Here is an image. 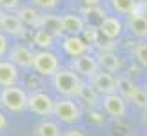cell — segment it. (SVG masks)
Instances as JSON below:
<instances>
[{
  "label": "cell",
  "instance_id": "1",
  "mask_svg": "<svg viewBox=\"0 0 147 136\" xmlns=\"http://www.w3.org/2000/svg\"><path fill=\"white\" fill-rule=\"evenodd\" d=\"M53 87L58 94L65 96V98H78L82 93L86 82L82 76L75 73L73 69H58L53 76Z\"/></svg>",
  "mask_w": 147,
  "mask_h": 136
},
{
  "label": "cell",
  "instance_id": "2",
  "mask_svg": "<svg viewBox=\"0 0 147 136\" xmlns=\"http://www.w3.org/2000/svg\"><path fill=\"white\" fill-rule=\"evenodd\" d=\"M27 96L29 94L18 86L4 87L0 91V104L13 112H20V111L27 109Z\"/></svg>",
  "mask_w": 147,
  "mask_h": 136
},
{
  "label": "cell",
  "instance_id": "3",
  "mask_svg": "<svg viewBox=\"0 0 147 136\" xmlns=\"http://www.w3.org/2000/svg\"><path fill=\"white\" fill-rule=\"evenodd\" d=\"M53 116L62 123H76L82 118V109L75 102V98H65L64 96L62 100L55 102Z\"/></svg>",
  "mask_w": 147,
  "mask_h": 136
},
{
  "label": "cell",
  "instance_id": "4",
  "mask_svg": "<svg viewBox=\"0 0 147 136\" xmlns=\"http://www.w3.org/2000/svg\"><path fill=\"white\" fill-rule=\"evenodd\" d=\"M33 69L40 76H53L60 69V60L51 49H40L35 53L33 60Z\"/></svg>",
  "mask_w": 147,
  "mask_h": 136
},
{
  "label": "cell",
  "instance_id": "5",
  "mask_svg": "<svg viewBox=\"0 0 147 136\" xmlns=\"http://www.w3.org/2000/svg\"><path fill=\"white\" fill-rule=\"evenodd\" d=\"M27 109L38 116H49V114H53L55 100L44 91H33L27 96Z\"/></svg>",
  "mask_w": 147,
  "mask_h": 136
},
{
  "label": "cell",
  "instance_id": "6",
  "mask_svg": "<svg viewBox=\"0 0 147 136\" xmlns=\"http://www.w3.org/2000/svg\"><path fill=\"white\" fill-rule=\"evenodd\" d=\"M102 107H104L105 114L115 118V120H122L127 114V100L120 93L105 94L104 100H102Z\"/></svg>",
  "mask_w": 147,
  "mask_h": 136
},
{
  "label": "cell",
  "instance_id": "7",
  "mask_svg": "<svg viewBox=\"0 0 147 136\" xmlns=\"http://www.w3.org/2000/svg\"><path fill=\"white\" fill-rule=\"evenodd\" d=\"M71 69L75 71V73H78L80 76L91 80V78L100 71V65H98V62H96V56H91V55L86 53V55H82V56L73 58Z\"/></svg>",
  "mask_w": 147,
  "mask_h": 136
},
{
  "label": "cell",
  "instance_id": "8",
  "mask_svg": "<svg viewBox=\"0 0 147 136\" xmlns=\"http://www.w3.org/2000/svg\"><path fill=\"white\" fill-rule=\"evenodd\" d=\"M91 86L94 87V91L100 94V96H105V94H113V93H118V87H116V78L111 75L109 71H104L100 69L96 75H94L91 80Z\"/></svg>",
  "mask_w": 147,
  "mask_h": 136
},
{
  "label": "cell",
  "instance_id": "9",
  "mask_svg": "<svg viewBox=\"0 0 147 136\" xmlns=\"http://www.w3.org/2000/svg\"><path fill=\"white\" fill-rule=\"evenodd\" d=\"M0 33L11 36H22L26 33V26L18 15L5 11V13H0Z\"/></svg>",
  "mask_w": 147,
  "mask_h": 136
},
{
  "label": "cell",
  "instance_id": "10",
  "mask_svg": "<svg viewBox=\"0 0 147 136\" xmlns=\"http://www.w3.org/2000/svg\"><path fill=\"white\" fill-rule=\"evenodd\" d=\"M62 47H64L65 55H69L71 58H76V56H82V55L87 53L89 44L80 35H67L62 40Z\"/></svg>",
  "mask_w": 147,
  "mask_h": 136
},
{
  "label": "cell",
  "instance_id": "11",
  "mask_svg": "<svg viewBox=\"0 0 147 136\" xmlns=\"http://www.w3.org/2000/svg\"><path fill=\"white\" fill-rule=\"evenodd\" d=\"M9 60L13 62L16 67L29 69V67H33L35 51H31L29 47H26V45H15V47L9 51Z\"/></svg>",
  "mask_w": 147,
  "mask_h": 136
},
{
  "label": "cell",
  "instance_id": "12",
  "mask_svg": "<svg viewBox=\"0 0 147 136\" xmlns=\"http://www.w3.org/2000/svg\"><path fill=\"white\" fill-rule=\"evenodd\" d=\"M98 29H100V35L105 36L107 40H115V38H118L122 35L123 22L118 18V16H105L98 24Z\"/></svg>",
  "mask_w": 147,
  "mask_h": 136
},
{
  "label": "cell",
  "instance_id": "13",
  "mask_svg": "<svg viewBox=\"0 0 147 136\" xmlns=\"http://www.w3.org/2000/svg\"><path fill=\"white\" fill-rule=\"evenodd\" d=\"M60 24H62V31L65 35H82L86 29V20L80 15L75 13H67L60 16Z\"/></svg>",
  "mask_w": 147,
  "mask_h": 136
},
{
  "label": "cell",
  "instance_id": "14",
  "mask_svg": "<svg viewBox=\"0 0 147 136\" xmlns=\"http://www.w3.org/2000/svg\"><path fill=\"white\" fill-rule=\"evenodd\" d=\"M18 67L11 60H0V87H11L18 82Z\"/></svg>",
  "mask_w": 147,
  "mask_h": 136
},
{
  "label": "cell",
  "instance_id": "15",
  "mask_svg": "<svg viewBox=\"0 0 147 136\" xmlns=\"http://www.w3.org/2000/svg\"><path fill=\"white\" fill-rule=\"evenodd\" d=\"M127 27L133 36L140 38V40H147V16L145 15H136V13L127 15Z\"/></svg>",
  "mask_w": 147,
  "mask_h": 136
},
{
  "label": "cell",
  "instance_id": "16",
  "mask_svg": "<svg viewBox=\"0 0 147 136\" xmlns=\"http://www.w3.org/2000/svg\"><path fill=\"white\" fill-rule=\"evenodd\" d=\"M96 62H98L100 69L109 71V73H115V71H118L122 67V62H120V58H118V55L115 53V51H111V49L100 51V55L96 56Z\"/></svg>",
  "mask_w": 147,
  "mask_h": 136
},
{
  "label": "cell",
  "instance_id": "17",
  "mask_svg": "<svg viewBox=\"0 0 147 136\" xmlns=\"http://www.w3.org/2000/svg\"><path fill=\"white\" fill-rule=\"evenodd\" d=\"M38 29L47 31L49 35H53V36L64 35V31H62V24H60V16H56V15H42V20H40Z\"/></svg>",
  "mask_w": 147,
  "mask_h": 136
},
{
  "label": "cell",
  "instance_id": "18",
  "mask_svg": "<svg viewBox=\"0 0 147 136\" xmlns=\"http://www.w3.org/2000/svg\"><path fill=\"white\" fill-rule=\"evenodd\" d=\"M16 15L20 16V20L24 22V26H33L38 29L40 26V20H42V15L38 13L36 7H31V5H26V7H20L16 11Z\"/></svg>",
  "mask_w": 147,
  "mask_h": 136
},
{
  "label": "cell",
  "instance_id": "19",
  "mask_svg": "<svg viewBox=\"0 0 147 136\" xmlns=\"http://www.w3.org/2000/svg\"><path fill=\"white\" fill-rule=\"evenodd\" d=\"M60 125L53 120H42L38 125L35 127V136H62Z\"/></svg>",
  "mask_w": 147,
  "mask_h": 136
},
{
  "label": "cell",
  "instance_id": "20",
  "mask_svg": "<svg viewBox=\"0 0 147 136\" xmlns=\"http://www.w3.org/2000/svg\"><path fill=\"white\" fill-rule=\"evenodd\" d=\"M116 87H118V93H120L125 100H131L134 93L138 91L136 87V83H134L133 80H129L127 76H120V78H116Z\"/></svg>",
  "mask_w": 147,
  "mask_h": 136
},
{
  "label": "cell",
  "instance_id": "21",
  "mask_svg": "<svg viewBox=\"0 0 147 136\" xmlns=\"http://www.w3.org/2000/svg\"><path fill=\"white\" fill-rule=\"evenodd\" d=\"M113 11L120 15H131L134 9H136V4L138 0H109Z\"/></svg>",
  "mask_w": 147,
  "mask_h": 136
},
{
  "label": "cell",
  "instance_id": "22",
  "mask_svg": "<svg viewBox=\"0 0 147 136\" xmlns=\"http://www.w3.org/2000/svg\"><path fill=\"white\" fill-rule=\"evenodd\" d=\"M53 42H55V36L49 35L44 29H36L35 35H33V44L38 45L40 49H51L53 47Z\"/></svg>",
  "mask_w": 147,
  "mask_h": 136
},
{
  "label": "cell",
  "instance_id": "23",
  "mask_svg": "<svg viewBox=\"0 0 147 136\" xmlns=\"http://www.w3.org/2000/svg\"><path fill=\"white\" fill-rule=\"evenodd\" d=\"M133 56H134V60H136L142 67H147V40H144V42H140V44L134 45Z\"/></svg>",
  "mask_w": 147,
  "mask_h": 136
},
{
  "label": "cell",
  "instance_id": "24",
  "mask_svg": "<svg viewBox=\"0 0 147 136\" xmlns=\"http://www.w3.org/2000/svg\"><path fill=\"white\" fill-rule=\"evenodd\" d=\"M82 13H84V20H87L89 16H91V18H96V20H98V24L105 18V13L98 7V5H87V7L84 9Z\"/></svg>",
  "mask_w": 147,
  "mask_h": 136
},
{
  "label": "cell",
  "instance_id": "25",
  "mask_svg": "<svg viewBox=\"0 0 147 136\" xmlns=\"http://www.w3.org/2000/svg\"><path fill=\"white\" fill-rule=\"evenodd\" d=\"M131 102H133L136 107H140V109H145V111H147V91L138 87V91L134 93V96L131 98Z\"/></svg>",
  "mask_w": 147,
  "mask_h": 136
},
{
  "label": "cell",
  "instance_id": "26",
  "mask_svg": "<svg viewBox=\"0 0 147 136\" xmlns=\"http://www.w3.org/2000/svg\"><path fill=\"white\" fill-rule=\"evenodd\" d=\"M84 40H86L87 44H96L98 40V35H100V29L94 26H86V29H84Z\"/></svg>",
  "mask_w": 147,
  "mask_h": 136
},
{
  "label": "cell",
  "instance_id": "27",
  "mask_svg": "<svg viewBox=\"0 0 147 136\" xmlns=\"http://www.w3.org/2000/svg\"><path fill=\"white\" fill-rule=\"evenodd\" d=\"M96 96H98V93L94 91V87H93V86H87V83H86L78 98H86L87 104H94V102H96Z\"/></svg>",
  "mask_w": 147,
  "mask_h": 136
},
{
  "label": "cell",
  "instance_id": "28",
  "mask_svg": "<svg viewBox=\"0 0 147 136\" xmlns=\"http://www.w3.org/2000/svg\"><path fill=\"white\" fill-rule=\"evenodd\" d=\"M0 7L4 11H9V13L18 11L20 9V0H0Z\"/></svg>",
  "mask_w": 147,
  "mask_h": 136
},
{
  "label": "cell",
  "instance_id": "29",
  "mask_svg": "<svg viewBox=\"0 0 147 136\" xmlns=\"http://www.w3.org/2000/svg\"><path fill=\"white\" fill-rule=\"evenodd\" d=\"M33 4H35V7L38 9H55L56 5H58V0H33Z\"/></svg>",
  "mask_w": 147,
  "mask_h": 136
},
{
  "label": "cell",
  "instance_id": "30",
  "mask_svg": "<svg viewBox=\"0 0 147 136\" xmlns=\"http://www.w3.org/2000/svg\"><path fill=\"white\" fill-rule=\"evenodd\" d=\"M9 51V42H7V36L4 33H0V56H5Z\"/></svg>",
  "mask_w": 147,
  "mask_h": 136
},
{
  "label": "cell",
  "instance_id": "31",
  "mask_svg": "<svg viewBox=\"0 0 147 136\" xmlns=\"http://www.w3.org/2000/svg\"><path fill=\"white\" fill-rule=\"evenodd\" d=\"M62 136H86V133H84L82 129H75V127H71V129H67V131L62 134Z\"/></svg>",
  "mask_w": 147,
  "mask_h": 136
},
{
  "label": "cell",
  "instance_id": "32",
  "mask_svg": "<svg viewBox=\"0 0 147 136\" xmlns=\"http://www.w3.org/2000/svg\"><path fill=\"white\" fill-rule=\"evenodd\" d=\"M5 127H7V118H5V114L0 111V131H2V129H5Z\"/></svg>",
  "mask_w": 147,
  "mask_h": 136
},
{
  "label": "cell",
  "instance_id": "33",
  "mask_svg": "<svg viewBox=\"0 0 147 136\" xmlns=\"http://www.w3.org/2000/svg\"><path fill=\"white\" fill-rule=\"evenodd\" d=\"M91 120L96 122V123H102V122H104V116H100L98 112H91Z\"/></svg>",
  "mask_w": 147,
  "mask_h": 136
},
{
  "label": "cell",
  "instance_id": "34",
  "mask_svg": "<svg viewBox=\"0 0 147 136\" xmlns=\"http://www.w3.org/2000/svg\"><path fill=\"white\" fill-rule=\"evenodd\" d=\"M86 5H98L100 4V0H82Z\"/></svg>",
  "mask_w": 147,
  "mask_h": 136
},
{
  "label": "cell",
  "instance_id": "35",
  "mask_svg": "<svg viewBox=\"0 0 147 136\" xmlns=\"http://www.w3.org/2000/svg\"><path fill=\"white\" fill-rule=\"evenodd\" d=\"M144 125L147 127V111H145V114H144Z\"/></svg>",
  "mask_w": 147,
  "mask_h": 136
},
{
  "label": "cell",
  "instance_id": "36",
  "mask_svg": "<svg viewBox=\"0 0 147 136\" xmlns=\"http://www.w3.org/2000/svg\"><path fill=\"white\" fill-rule=\"evenodd\" d=\"M0 13H2V7H0Z\"/></svg>",
  "mask_w": 147,
  "mask_h": 136
}]
</instances>
